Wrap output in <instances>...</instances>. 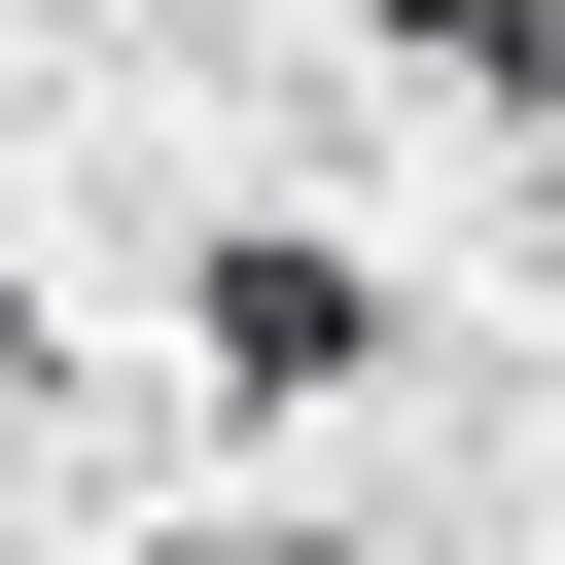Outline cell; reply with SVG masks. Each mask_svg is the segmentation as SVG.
Masks as SVG:
<instances>
[{
    "mask_svg": "<svg viewBox=\"0 0 565 565\" xmlns=\"http://www.w3.org/2000/svg\"><path fill=\"white\" fill-rule=\"evenodd\" d=\"M177 318H212V388H353V353H388V282H353V247H212Z\"/></svg>",
    "mask_w": 565,
    "mask_h": 565,
    "instance_id": "1",
    "label": "cell"
}]
</instances>
